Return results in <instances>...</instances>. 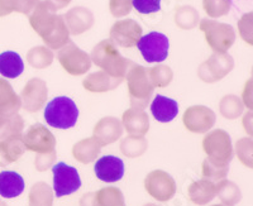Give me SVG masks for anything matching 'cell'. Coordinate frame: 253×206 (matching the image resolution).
<instances>
[{
    "mask_svg": "<svg viewBox=\"0 0 253 206\" xmlns=\"http://www.w3.org/2000/svg\"><path fill=\"white\" fill-rule=\"evenodd\" d=\"M62 17L69 28L70 35L74 36H80L87 32L94 26L95 22L92 13L84 6H75V8L70 9L69 12Z\"/></svg>",
    "mask_w": 253,
    "mask_h": 206,
    "instance_id": "obj_17",
    "label": "cell"
},
{
    "mask_svg": "<svg viewBox=\"0 0 253 206\" xmlns=\"http://www.w3.org/2000/svg\"><path fill=\"white\" fill-rule=\"evenodd\" d=\"M229 171V165L228 164H219L215 161H211L209 158L203 162V177L205 180L213 181V182H219L224 180L225 176Z\"/></svg>",
    "mask_w": 253,
    "mask_h": 206,
    "instance_id": "obj_36",
    "label": "cell"
},
{
    "mask_svg": "<svg viewBox=\"0 0 253 206\" xmlns=\"http://www.w3.org/2000/svg\"><path fill=\"white\" fill-rule=\"evenodd\" d=\"M26 183L23 177L14 171L0 172V196L14 199L23 194Z\"/></svg>",
    "mask_w": 253,
    "mask_h": 206,
    "instance_id": "obj_24",
    "label": "cell"
},
{
    "mask_svg": "<svg viewBox=\"0 0 253 206\" xmlns=\"http://www.w3.org/2000/svg\"><path fill=\"white\" fill-rule=\"evenodd\" d=\"M81 206H123L124 196L117 187H105L98 192L85 194L80 200Z\"/></svg>",
    "mask_w": 253,
    "mask_h": 206,
    "instance_id": "obj_18",
    "label": "cell"
},
{
    "mask_svg": "<svg viewBox=\"0 0 253 206\" xmlns=\"http://www.w3.org/2000/svg\"><path fill=\"white\" fill-rule=\"evenodd\" d=\"M142 57L148 63H160L169 56L170 42L167 36L160 32H151L148 35L142 36L137 43Z\"/></svg>",
    "mask_w": 253,
    "mask_h": 206,
    "instance_id": "obj_8",
    "label": "cell"
},
{
    "mask_svg": "<svg viewBox=\"0 0 253 206\" xmlns=\"http://www.w3.org/2000/svg\"><path fill=\"white\" fill-rule=\"evenodd\" d=\"M20 108H22L20 96H18L8 81L0 79V113L6 115L18 114Z\"/></svg>",
    "mask_w": 253,
    "mask_h": 206,
    "instance_id": "obj_25",
    "label": "cell"
},
{
    "mask_svg": "<svg viewBox=\"0 0 253 206\" xmlns=\"http://www.w3.org/2000/svg\"><path fill=\"white\" fill-rule=\"evenodd\" d=\"M23 126V119L19 114L6 115L0 113V139H4L9 135L22 134Z\"/></svg>",
    "mask_w": 253,
    "mask_h": 206,
    "instance_id": "obj_31",
    "label": "cell"
},
{
    "mask_svg": "<svg viewBox=\"0 0 253 206\" xmlns=\"http://www.w3.org/2000/svg\"><path fill=\"white\" fill-rule=\"evenodd\" d=\"M124 79L114 78L107 74L105 71H96L90 74L89 76L84 79L83 86L84 89L90 92H107L117 89Z\"/></svg>",
    "mask_w": 253,
    "mask_h": 206,
    "instance_id": "obj_21",
    "label": "cell"
},
{
    "mask_svg": "<svg viewBox=\"0 0 253 206\" xmlns=\"http://www.w3.org/2000/svg\"><path fill=\"white\" fill-rule=\"evenodd\" d=\"M146 191L157 201H169L176 194V182L167 172L156 169L150 172L144 180Z\"/></svg>",
    "mask_w": 253,
    "mask_h": 206,
    "instance_id": "obj_11",
    "label": "cell"
},
{
    "mask_svg": "<svg viewBox=\"0 0 253 206\" xmlns=\"http://www.w3.org/2000/svg\"><path fill=\"white\" fill-rule=\"evenodd\" d=\"M47 1H48V3H51L52 5L55 6L56 10H58V9H63L65 6L69 5L72 0H47Z\"/></svg>",
    "mask_w": 253,
    "mask_h": 206,
    "instance_id": "obj_45",
    "label": "cell"
},
{
    "mask_svg": "<svg viewBox=\"0 0 253 206\" xmlns=\"http://www.w3.org/2000/svg\"><path fill=\"white\" fill-rule=\"evenodd\" d=\"M146 206H157V205H153V204H148V205H146Z\"/></svg>",
    "mask_w": 253,
    "mask_h": 206,
    "instance_id": "obj_48",
    "label": "cell"
},
{
    "mask_svg": "<svg viewBox=\"0 0 253 206\" xmlns=\"http://www.w3.org/2000/svg\"><path fill=\"white\" fill-rule=\"evenodd\" d=\"M56 12L57 10L51 3L41 0L29 14L31 27L49 49H60L70 41V32L65 19Z\"/></svg>",
    "mask_w": 253,
    "mask_h": 206,
    "instance_id": "obj_1",
    "label": "cell"
},
{
    "mask_svg": "<svg viewBox=\"0 0 253 206\" xmlns=\"http://www.w3.org/2000/svg\"><path fill=\"white\" fill-rule=\"evenodd\" d=\"M142 27L133 19L118 20L110 28V38L115 46L132 48L142 37Z\"/></svg>",
    "mask_w": 253,
    "mask_h": 206,
    "instance_id": "obj_13",
    "label": "cell"
},
{
    "mask_svg": "<svg viewBox=\"0 0 253 206\" xmlns=\"http://www.w3.org/2000/svg\"><path fill=\"white\" fill-rule=\"evenodd\" d=\"M130 105L135 109L143 110L151 101L155 87L151 83L146 67L133 63L126 75Z\"/></svg>",
    "mask_w": 253,
    "mask_h": 206,
    "instance_id": "obj_3",
    "label": "cell"
},
{
    "mask_svg": "<svg viewBox=\"0 0 253 206\" xmlns=\"http://www.w3.org/2000/svg\"><path fill=\"white\" fill-rule=\"evenodd\" d=\"M175 23L181 29H193L199 23V13L190 5L178 6L175 12Z\"/></svg>",
    "mask_w": 253,
    "mask_h": 206,
    "instance_id": "obj_34",
    "label": "cell"
},
{
    "mask_svg": "<svg viewBox=\"0 0 253 206\" xmlns=\"http://www.w3.org/2000/svg\"><path fill=\"white\" fill-rule=\"evenodd\" d=\"M79 118V109L74 100L67 96L52 99L44 109V119L49 126L69 129L75 125Z\"/></svg>",
    "mask_w": 253,
    "mask_h": 206,
    "instance_id": "obj_4",
    "label": "cell"
},
{
    "mask_svg": "<svg viewBox=\"0 0 253 206\" xmlns=\"http://www.w3.org/2000/svg\"><path fill=\"white\" fill-rule=\"evenodd\" d=\"M53 52L46 46L33 47L27 53V61L35 69H47L53 62Z\"/></svg>",
    "mask_w": 253,
    "mask_h": 206,
    "instance_id": "obj_29",
    "label": "cell"
},
{
    "mask_svg": "<svg viewBox=\"0 0 253 206\" xmlns=\"http://www.w3.org/2000/svg\"><path fill=\"white\" fill-rule=\"evenodd\" d=\"M234 67V60L227 52L216 53L214 52L205 62L200 65L198 70L199 78L204 82L214 83L224 79Z\"/></svg>",
    "mask_w": 253,
    "mask_h": 206,
    "instance_id": "obj_9",
    "label": "cell"
},
{
    "mask_svg": "<svg viewBox=\"0 0 253 206\" xmlns=\"http://www.w3.org/2000/svg\"><path fill=\"white\" fill-rule=\"evenodd\" d=\"M237 156L245 166L252 168V139L242 138L237 142Z\"/></svg>",
    "mask_w": 253,
    "mask_h": 206,
    "instance_id": "obj_40",
    "label": "cell"
},
{
    "mask_svg": "<svg viewBox=\"0 0 253 206\" xmlns=\"http://www.w3.org/2000/svg\"><path fill=\"white\" fill-rule=\"evenodd\" d=\"M213 206H229V205H225V204H218V205H213Z\"/></svg>",
    "mask_w": 253,
    "mask_h": 206,
    "instance_id": "obj_47",
    "label": "cell"
},
{
    "mask_svg": "<svg viewBox=\"0 0 253 206\" xmlns=\"http://www.w3.org/2000/svg\"><path fill=\"white\" fill-rule=\"evenodd\" d=\"M101 151V146L99 143L96 138L90 137L85 138V139L80 140L72 148V155L81 164H90L92 161L96 160V157L99 156Z\"/></svg>",
    "mask_w": 253,
    "mask_h": 206,
    "instance_id": "obj_27",
    "label": "cell"
},
{
    "mask_svg": "<svg viewBox=\"0 0 253 206\" xmlns=\"http://www.w3.org/2000/svg\"><path fill=\"white\" fill-rule=\"evenodd\" d=\"M203 8L210 18L227 15L232 8V0H203Z\"/></svg>",
    "mask_w": 253,
    "mask_h": 206,
    "instance_id": "obj_39",
    "label": "cell"
},
{
    "mask_svg": "<svg viewBox=\"0 0 253 206\" xmlns=\"http://www.w3.org/2000/svg\"><path fill=\"white\" fill-rule=\"evenodd\" d=\"M123 206H126V205H123Z\"/></svg>",
    "mask_w": 253,
    "mask_h": 206,
    "instance_id": "obj_49",
    "label": "cell"
},
{
    "mask_svg": "<svg viewBox=\"0 0 253 206\" xmlns=\"http://www.w3.org/2000/svg\"><path fill=\"white\" fill-rule=\"evenodd\" d=\"M94 171L96 177L103 182H117L124 176V164L115 156H104L96 161Z\"/></svg>",
    "mask_w": 253,
    "mask_h": 206,
    "instance_id": "obj_16",
    "label": "cell"
},
{
    "mask_svg": "<svg viewBox=\"0 0 253 206\" xmlns=\"http://www.w3.org/2000/svg\"><path fill=\"white\" fill-rule=\"evenodd\" d=\"M57 58L62 69L72 76L85 75L92 65L90 55L79 48L72 41H69L65 46L61 47Z\"/></svg>",
    "mask_w": 253,
    "mask_h": 206,
    "instance_id": "obj_6",
    "label": "cell"
},
{
    "mask_svg": "<svg viewBox=\"0 0 253 206\" xmlns=\"http://www.w3.org/2000/svg\"><path fill=\"white\" fill-rule=\"evenodd\" d=\"M151 113L157 122L169 123L172 122L178 113V104L170 97L156 95L151 103Z\"/></svg>",
    "mask_w": 253,
    "mask_h": 206,
    "instance_id": "obj_23",
    "label": "cell"
},
{
    "mask_svg": "<svg viewBox=\"0 0 253 206\" xmlns=\"http://www.w3.org/2000/svg\"><path fill=\"white\" fill-rule=\"evenodd\" d=\"M56 160V151L49 152V153H43V155H38L35 161L36 168L38 171H46L47 168L52 166V164Z\"/></svg>",
    "mask_w": 253,
    "mask_h": 206,
    "instance_id": "obj_44",
    "label": "cell"
},
{
    "mask_svg": "<svg viewBox=\"0 0 253 206\" xmlns=\"http://www.w3.org/2000/svg\"><path fill=\"white\" fill-rule=\"evenodd\" d=\"M122 125L129 135L143 137L150 129V119L144 110L130 108L124 112L123 118H122Z\"/></svg>",
    "mask_w": 253,
    "mask_h": 206,
    "instance_id": "obj_20",
    "label": "cell"
},
{
    "mask_svg": "<svg viewBox=\"0 0 253 206\" xmlns=\"http://www.w3.org/2000/svg\"><path fill=\"white\" fill-rule=\"evenodd\" d=\"M24 62L17 52L0 53V75L6 79H15L23 74Z\"/></svg>",
    "mask_w": 253,
    "mask_h": 206,
    "instance_id": "obj_28",
    "label": "cell"
},
{
    "mask_svg": "<svg viewBox=\"0 0 253 206\" xmlns=\"http://www.w3.org/2000/svg\"><path fill=\"white\" fill-rule=\"evenodd\" d=\"M37 0H0V17H6L13 12L29 15Z\"/></svg>",
    "mask_w": 253,
    "mask_h": 206,
    "instance_id": "obj_32",
    "label": "cell"
},
{
    "mask_svg": "<svg viewBox=\"0 0 253 206\" xmlns=\"http://www.w3.org/2000/svg\"><path fill=\"white\" fill-rule=\"evenodd\" d=\"M48 96L46 81L42 79H31L22 90L20 100L22 105L28 113H37L44 106Z\"/></svg>",
    "mask_w": 253,
    "mask_h": 206,
    "instance_id": "obj_15",
    "label": "cell"
},
{
    "mask_svg": "<svg viewBox=\"0 0 253 206\" xmlns=\"http://www.w3.org/2000/svg\"><path fill=\"white\" fill-rule=\"evenodd\" d=\"M132 5L141 14H152L160 12L161 0H132Z\"/></svg>",
    "mask_w": 253,
    "mask_h": 206,
    "instance_id": "obj_41",
    "label": "cell"
},
{
    "mask_svg": "<svg viewBox=\"0 0 253 206\" xmlns=\"http://www.w3.org/2000/svg\"><path fill=\"white\" fill-rule=\"evenodd\" d=\"M52 172H53V191L56 198L74 194L81 187L80 175L75 167L58 162L55 166H52Z\"/></svg>",
    "mask_w": 253,
    "mask_h": 206,
    "instance_id": "obj_10",
    "label": "cell"
},
{
    "mask_svg": "<svg viewBox=\"0 0 253 206\" xmlns=\"http://www.w3.org/2000/svg\"><path fill=\"white\" fill-rule=\"evenodd\" d=\"M238 31L243 41L252 46V13H247L238 22Z\"/></svg>",
    "mask_w": 253,
    "mask_h": 206,
    "instance_id": "obj_43",
    "label": "cell"
},
{
    "mask_svg": "<svg viewBox=\"0 0 253 206\" xmlns=\"http://www.w3.org/2000/svg\"><path fill=\"white\" fill-rule=\"evenodd\" d=\"M0 206H8V205H6V204H5V203H3V201L0 200Z\"/></svg>",
    "mask_w": 253,
    "mask_h": 206,
    "instance_id": "obj_46",
    "label": "cell"
},
{
    "mask_svg": "<svg viewBox=\"0 0 253 206\" xmlns=\"http://www.w3.org/2000/svg\"><path fill=\"white\" fill-rule=\"evenodd\" d=\"M123 134V125L122 122L118 121L114 117H105L95 124L94 135L96 138L100 146H107V144L114 143Z\"/></svg>",
    "mask_w": 253,
    "mask_h": 206,
    "instance_id": "obj_19",
    "label": "cell"
},
{
    "mask_svg": "<svg viewBox=\"0 0 253 206\" xmlns=\"http://www.w3.org/2000/svg\"><path fill=\"white\" fill-rule=\"evenodd\" d=\"M203 148L208 158L219 164H228L233 158V147L229 134L223 129L208 133L203 140Z\"/></svg>",
    "mask_w": 253,
    "mask_h": 206,
    "instance_id": "obj_7",
    "label": "cell"
},
{
    "mask_svg": "<svg viewBox=\"0 0 253 206\" xmlns=\"http://www.w3.org/2000/svg\"><path fill=\"white\" fill-rule=\"evenodd\" d=\"M148 78L153 87H166L170 85L173 79V72L166 65H157L152 69L147 70Z\"/></svg>",
    "mask_w": 253,
    "mask_h": 206,
    "instance_id": "obj_38",
    "label": "cell"
},
{
    "mask_svg": "<svg viewBox=\"0 0 253 206\" xmlns=\"http://www.w3.org/2000/svg\"><path fill=\"white\" fill-rule=\"evenodd\" d=\"M26 152L22 134L9 135L0 142V166L17 162Z\"/></svg>",
    "mask_w": 253,
    "mask_h": 206,
    "instance_id": "obj_22",
    "label": "cell"
},
{
    "mask_svg": "<svg viewBox=\"0 0 253 206\" xmlns=\"http://www.w3.org/2000/svg\"><path fill=\"white\" fill-rule=\"evenodd\" d=\"M26 149L36 152L38 155L49 153L56 148V138L48 129L40 123H36L28 128L26 134L22 135Z\"/></svg>",
    "mask_w": 253,
    "mask_h": 206,
    "instance_id": "obj_12",
    "label": "cell"
},
{
    "mask_svg": "<svg viewBox=\"0 0 253 206\" xmlns=\"http://www.w3.org/2000/svg\"><path fill=\"white\" fill-rule=\"evenodd\" d=\"M216 196V185L213 181H195L189 187V198L196 205H205Z\"/></svg>",
    "mask_w": 253,
    "mask_h": 206,
    "instance_id": "obj_26",
    "label": "cell"
},
{
    "mask_svg": "<svg viewBox=\"0 0 253 206\" xmlns=\"http://www.w3.org/2000/svg\"><path fill=\"white\" fill-rule=\"evenodd\" d=\"M90 58L96 66L114 78H126V72L133 65L132 61L126 60L121 55V52L112 40H104L99 42L92 48Z\"/></svg>",
    "mask_w": 253,
    "mask_h": 206,
    "instance_id": "obj_2",
    "label": "cell"
},
{
    "mask_svg": "<svg viewBox=\"0 0 253 206\" xmlns=\"http://www.w3.org/2000/svg\"><path fill=\"white\" fill-rule=\"evenodd\" d=\"M53 194L51 187L44 182L33 185L29 192V206H52Z\"/></svg>",
    "mask_w": 253,
    "mask_h": 206,
    "instance_id": "obj_33",
    "label": "cell"
},
{
    "mask_svg": "<svg viewBox=\"0 0 253 206\" xmlns=\"http://www.w3.org/2000/svg\"><path fill=\"white\" fill-rule=\"evenodd\" d=\"M148 143L143 137L129 135L124 138L121 143V151L124 156L130 158H135L142 156L146 152Z\"/></svg>",
    "mask_w": 253,
    "mask_h": 206,
    "instance_id": "obj_35",
    "label": "cell"
},
{
    "mask_svg": "<svg viewBox=\"0 0 253 206\" xmlns=\"http://www.w3.org/2000/svg\"><path fill=\"white\" fill-rule=\"evenodd\" d=\"M132 0H109V10L113 17H126L132 10Z\"/></svg>",
    "mask_w": 253,
    "mask_h": 206,
    "instance_id": "obj_42",
    "label": "cell"
},
{
    "mask_svg": "<svg viewBox=\"0 0 253 206\" xmlns=\"http://www.w3.org/2000/svg\"><path fill=\"white\" fill-rule=\"evenodd\" d=\"M220 114L227 119H236L243 112V104L236 95H225L219 103Z\"/></svg>",
    "mask_w": 253,
    "mask_h": 206,
    "instance_id": "obj_37",
    "label": "cell"
},
{
    "mask_svg": "<svg viewBox=\"0 0 253 206\" xmlns=\"http://www.w3.org/2000/svg\"><path fill=\"white\" fill-rule=\"evenodd\" d=\"M215 113L208 106L194 105L185 110L182 122L187 130L193 133H207L215 124Z\"/></svg>",
    "mask_w": 253,
    "mask_h": 206,
    "instance_id": "obj_14",
    "label": "cell"
},
{
    "mask_svg": "<svg viewBox=\"0 0 253 206\" xmlns=\"http://www.w3.org/2000/svg\"><path fill=\"white\" fill-rule=\"evenodd\" d=\"M216 195L225 205L233 206L239 203L242 199V194L239 187L236 183L228 180H221L216 183Z\"/></svg>",
    "mask_w": 253,
    "mask_h": 206,
    "instance_id": "obj_30",
    "label": "cell"
},
{
    "mask_svg": "<svg viewBox=\"0 0 253 206\" xmlns=\"http://www.w3.org/2000/svg\"><path fill=\"white\" fill-rule=\"evenodd\" d=\"M199 27L204 33L205 41L210 48L216 53H224L236 42V32L229 24L211 19H203Z\"/></svg>",
    "mask_w": 253,
    "mask_h": 206,
    "instance_id": "obj_5",
    "label": "cell"
}]
</instances>
